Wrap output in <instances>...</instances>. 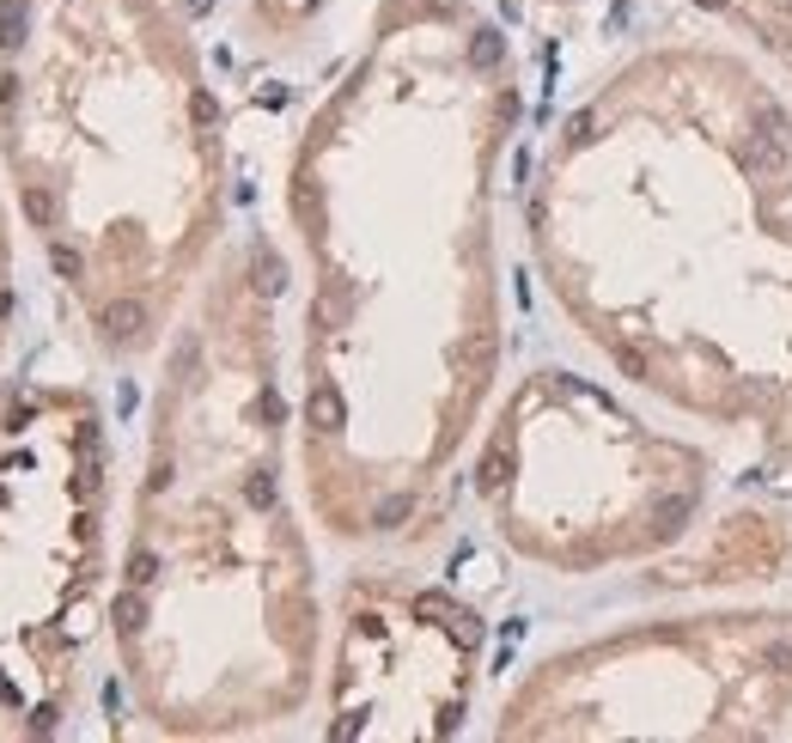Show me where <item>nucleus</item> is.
<instances>
[{
    "label": "nucleus",
    "instance_id": "f8f14e48",
    "mask_svg": "<svg viewBox=\"0 0 792 743\" xmlns=\"http://www.w3.org/2000/svg\"><path fill=\"white\" fill-rule=\"evenodd\" d=\"M756 439H762V451L775 457L780 469L792 476V372H787V385H780V396H775V408L762 415V427H756Z\"/></svg>",
    "mask_w": 792,
    "mask_h": 743
},
{
    "label": "nucleus",
    "instance_id": "f257e3e1",
    "mask_svg": "<svg viewBox=\"0 0 792 743\" xmlns=\"http://www.w3.org/2000/svg\"><path fill=\"white\" fill-rule=\"evenodd\" d=\"M513 37L476 0H378L287 153L299 299L293 457L342 549L445 537L506 372L500 165Z\"/></svg>",
    "mask_w": 792,
    "mask_h": 743
},
{
    "label": "nucleus",
    "instance_id": "0eeeda50",
    "mask_svg": "<svg viewBox=\"0 0 792 743\" xmlns=\"http://www.w3.org/2000/svg\"><path fill=\"white\" fill-rule=\"evenodd\" d=\"M792 731V604H701L640 616L543 652L500 695V743L695 738L768 743Z\"/></svg>",
    "mask_w": 792,
    "mask_h": 743
},
{
    "label": "nucleus",
    "instance_id": "9b49d317",
    "mask_svg": "<svg viewBox=\"0 0 792 743\" xmlns=\"http://www.w3.org/2000/svg\"><path fill=\"white\" fill-rule=\"evenodd\" d=\"M13 196L0 177V366L13 354V329H18V232H13Z\"/></svg>",
    "mask_w": 792,
    "mask_h": 743
},
{
    "label": "nucleus",
    "instance_id": "423d86ee",
    "mask_svg": "<svg viewBox=\"0 0 792 743\" xmlns=\"http://www.w3.org/2000/svg\"><path fill=\"white\" fill-rule=\"evenodd\" d=\"M116 451L74 378L0 385V738H62L110 640Z\"/></svg>",
    "mask_w": 792,
    "mask_h": 743
},
{
    "label": "nucleus",
    "instance_id": "9d476101",
    "mask_svg": "<svg viewBox=\"0 0 792 743\" xmlns=\"http://www.w3.org/2000/svg\"><path fill=\"white\" fill-rule=\"evenodd\" d=\"M695 7L738 37L780 86H792V0H695Z\"/></svg>",
    "mask_w": 792,
    "mask_h": 743
},
{
    "label": "nucleus",
    "instance_id": "1a4fd4ad",
    "mask_svg": "<svg viewBox=\"0 0 792 743\" xmlns=\"http://www.w3.org/2000/svg\"><path fill=\"white\" fill-rule=\"evenodd\" d=\"M792 579V512L738 500L701 530L670 549L658 567H646V585L658 591H744V585H780Z\"/></svg>",
    "mask_w": 792,
    "mask_h": 743
},
{
    "label": "nucleus",
    "instance_id": "f03ea898",
    "mask_svg": "<svg viewBox=\"0 0 792 743\" xmlns=\"http://www.w3.org/2000/svg\"><path fill=\"white\" fill-rule=\"evenodd\" d=\"M525 238L628 390L762 427L792 372V98L750 49L658 37L604 67L537 153Z\"/></svg>",
    "mask_w": 792,
    "mask_h": 743
},
{
    "label": "nucleus",
    "instance_id": "39448f33",
    "mask_svg": "<svg viewBox=\"0 0 792 743\" xmlns=\"http://www.w3.org/2000/svg\"><path fill=\"white\" fill-rule=\"evenodd\" d=\"M719 464L574 366H530L488 408L469 500L500 549L555 579L658 567L714 512Z\"/></svg>",
    "mask_w": 792,
    "mask_h": 743
},
{
    "label": "nucleus",
    "instance_id": "7ed1b4c3",
    "mask_svg": "<svg viewBox=\"0 0 792 743\" xmlns=\"http://www.w3.org/2000/svg\"><path fill=\"white\" fill-rule=\"evenodd\" d=\"M280 372V268L238 238L159 348L110 585V652L153 738H256L324 689V591Z\"/></svg>",
    "mask_w": 792,
    "mask_h": 743
},
{
    "label": "nucleus",
    "instance_id": "20e7f679",
    "mask_svg": "<svg viewBox=\"0 0 792 743\" xmlns=\"http://www.w3.org/2000/svg\"><path fill=\"white\" fill-rule=\"evenodd\" d=\"M0 177L110 366L172 341L232 219L226 110L177 0H0Z\"/></svg>",
    "mask_w": 792,
    "mask_h": 743
},
{
    "label": "nucleus",
    "instance_id": "6e6552de",
    "mask_svg": "<svg viewBox=\"0 0 792 743\" xmlns=\"http://www.w3.org/2000/svg\"><path fill=\"white\" fill-rule=\"evenodd\" d=\"M488 665L482 609L408 567H360L324 640V738L445 743L469 726Z\"/></svg>",
    "mask_w": 792,
    "mask_h": 743
},
{
    "label": "nucleus",
    "instance_id": "ddd939ff",
    "mask_svg": "<svg viewBox=\"0 0 792 743\" xmlns=\"http://www.w3.org/2000/svg\"><path fill=\"white\" fill-rule=\"evenodd\" d=\"M543 7H574V0H543Z\"/></svg>",
    "mask_w": 792,
    "mask_h": 743
}]
</instances>
